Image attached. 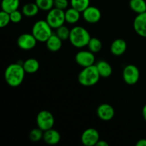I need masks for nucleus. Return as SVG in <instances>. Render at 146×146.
I'll return each mask as SVG.
<instances>
[{"instance_id": "obj_5", "label": "nucleus", "mask_w": 146, "mask_h": 146, "mask_svg": "<svg viewBox=\"0 0 146 146\" xmlns=\"http://www.w3.org/2000/svg\"><path fill=\"white\" fill-rule=\"evenodd\" d=\"M46 20L51 28L56 29L59 27L64 25L66 21L65 11L64 10L54 7L48 11Z\"/></svg>"}, {"instance_id": "obj_12", "label": "nucleus", "mask_w": 146, "mask_h": 146, "mask_svg": "<svg viewBox=\"0 0 146 146\" xmlns=\"http://www.w3.org/2000/svg\"><path fill=\"white\" fill-rule=\"evenodd\" d=\"M96 113L101 120L104 121H109L114 118L115 110L110 104H102L97 108Z\"/></svg>"}, {"instance_id": "obj_17", "label": "nucleus", "mask_w": 146, "mask_h": 146, "mask_svg": "<svg viewBox=\"0 0 146 146\" xmlns=\"http://www.w3.org/2000/svg\"><path fill=\"white\" fill-rule=\"evenodd\" d=\"M96 68L101 77L108 78L112 74V67H111V64H108L107 61H104V60H101L96 64Z\"/></svg>"}, {"instance_id": "obj_14", "label": "nucleus", "mask_w": 146, "mask_h": 146, "mask_svg": "<svg viewBox=\"0 0 146 146\" xmlns=\"http://www.w3.org/2000/svg\"><path fill=\"white\" fill-rule=\"evenodd\" d=\"M126 49V41L122 38H117L114 40L111 45V52L116 56L123 55L125 52Z\"/></svg>"}, {"instance_id": "obj_20", "label": "nucleus", "mask_w": 146, "mask_h": 146, "mask_svg": "<svg viewBox=\"0 0 146 146\" xmlns=\"http://www.w3.org/2000/svg\"><path fill=\"white\" fill-rule=\"evenodd\" d=\"M39 8L36 3H27L22 7V14L25 17H35L39 11Z\"/></svg>"}, {"instance_id": "obj_29", "label": "nucleus", "mask_w": 146, "mask_h": 146, "mask_svg": "<svg viewBox=\"0 0 146 146\" xmlns=\"http://www.w3.org/2000/svg\"><path fill=\"white\" fill-rule=\"evenodd\" d=\"M10 19H11V22L14 23V24H17L19 23L22 19V15L23 14L20 12L18 10H15V11H12L10 13Z\"/></svg>"}, {"instance_id": "obj_23", "label": "nucleus", "mask_w": 146, "mask_h": 146, "mask_svg": "<svg viewBox=\"0 0 146 146\" xmlns=\"http://www.w3.org/2000/svg\"><path fill=\"white\" fill-rule=\"evenodd\" d=\"M87 46H88L89 51L95 54V53L99 52L101 50V48H102V43H101V40L98 39L96 37H92L90 39Z\"/></svg>"}, {"instance_id": "obj_31", "label": "nucleus", "mask_w": 146, "mask_h": 146, "mask_svg": "<svg viewBox=\"0 0 146 146\" xmlns=\"http://www.w3.org/2000/svg\"><path fill=\"white\" fill-rule=\"evenodd\" d=\"M136 146H146V139L143 138V139H140L138 142L136 143Z\"/></svg>"}, {"instance_id": "obj_26", "label": "nucleus", "mask_w": 146, "mask_h": 146, "mask_svg": "<svg viewBox=\"0 0 146 146\" xmlns=\"http://www.w3.org/2000/svg\"><path fill=\"white\" fill-rule=\"evenodd\" d=\"M35 3L42 11H48L54 7V0H36Z\"/></svg>"}, {"instance_id": "obj_8", "label": "nucleus", "mask_w": 146, "mask_h": 146, "mask_svg": "<svg viewBox=\"0 0 146 146\" xmlns=\"http://www.w3.org/2000/svg\"><path fill=\"white\" fill-rule=\"evenodd\" d=\"M37 40L34 36L32 34H22L18 37L17 41V46L19 48L24 51H29L36 46L37 43Z\"/></svg>"}, {"instance_id": "obj_28", "label": "nucleus", "mask_w": 146, "mask_h": 146, "mask_svg": "<svg viewBox=\"0 0 146 146\" xmlns=\"http://www.w3.org/2000/svg\"><path fill=\"white\" fill-rule=\"evenodd\" d=\"M10 21H11V19H10L9 13L1 10L0 12V27L4 28L7 27Z\"/></svg>"}, {"instance_id": "obj_25", "label": "nucleus", "mask_w": 146, "mask_h": 146, "mask_svg": "<svg viewBox=\"0 0 146 146\" xmlns=\"http://www.w3.org/2000/svg\"><path fill=\"white\" fill-rule=\"evenodd\" d=\"M44 133V131L40 129L39 128H34V129H32L30 131L29 134V138L30 141H32V142H38L41 139H43Z\"/></svg>"}, {"instance_id": "obj_21", "label": "nucleus", "mask_w": 146, "mask_h": 146, "mask_svg": "<svg viewBox=\"0 0 146 146\" xmlns=\"http://www.w3.org/2000/svg\"><path fill=\"white\" fill-rule=\"evenodd\" d=\"M19 4V0H1V10L10 14L12 11L18 9Z\"/></svg>"}, {"instance_id": "obj_13", "label": "nucleus", "mask_w": 146, "mask_h": 146, "mask_svg": "<svg viewBox=\"0 0 146 146\" xmlns=\"http://www.w3.org/2000/svg\"><path fill=\"white\" fill-rule=\"evenodd\" d=\"M133 28L138 35L146 38V11L136 16L133 21Z\"/></svg>"}, {"instance_id": "obj_19", "label": "nucleus", "mask_w": 146, "mask_h": 146, "mask_svg": "<svg viewBox=\"0 0 146 146\" xmlns=\"http://www.w3.org/2000/svg\"><path fill=\"white\" fill-rule=\"evenodd\" d=\"M81 12L76 9L71 7L69 9H67L65 11V19L66 21L68 24H75L78 22V20L81 17Z\"/></svg>"}, {"instance_id": "obj_18", "label": "nucleus", "mask_w": 146, "mask_h": 146, "mask_svg": "<svg viewBox=\"0 0 146 146\" xmlns=\"http://www.w3.org/2000/svg\"><path fill=\"white\" fill-rule=\"evenodd\" d=\"M24 69L27 74H32L37 72L40 68V64L38 60L36 58H28L22 64Z\"/></svg>"}, {"instance_id": "obj_16", "label": "nucleus", "mask_w": 146, "mask_h": 146, "mask_svg": "<svg viewBox=\"0 0 146 146\" xmlns=\"http://www.w3.org/2000/svg\"><path fill=\"white\" fill-rule=\"evenodd\" d=\"M46 44L47 48L50 51L56 52L59 51L62 47V40L56 34H52L46 41Z\"/></svg>"}, {"instance_id": "obj_24", "label": "nucleus", "mask_w": 146, "mask_h": 146, "mask_svg": "<svg viewBox=\"0 0 146 146\" xmlns=\"http://www.w3.org/2000/svg\"><path fill=\"white\" fill-rule=\"evenodd\" d=\"M90 0H71V7L82 13L87 7H89Z\"/></svg>"}, {"instance_id": "obj_15", "label": "nucleus", "mask_w": 146, "mask_h": 146, "mask_svg": "<svg viewBox=\"0 0 146 146\" xmlns=\"http://www.w3.org/2000/svg\"><path fill=\"white\" fill-rule=\"evenodd\" d=\"M43 140L48 145H56L61 141V135L56 130L51 128L44 131Z\"/></svg>"}, {"instance_id": "obj_11", "label": "nucleus", "mask_w": 146, "mask_h": 146, "mask_svg": "<svg viewBox=\"0 0 146 146\" xmlns=\"http://www.w3.org/2000/svg\"><path fill=\"white\" fill-rule=\"evenodd\" d=\"M84 19L89 24H96L101 18V12L99 9L94 6H89L82 12Z\"/></svg>"}, {"instance_id": "obj_22", "label": "nucleus", "mask_w": 146, "mask_h": 146, "mask_svg": "<svg viewBox=\"0 0 146 146\" xmlns=\"http://www.w3.org/2000/svg\"><path fill=\"white\" fill-rule=\"evenodd\" d=\"M130 8L138 14L146 11V2L145 0H130Z\"/></svg>"}, {"instance_id": "obj_3", "label": "nucleus", "mask_w": 146, "mask_h": 146, "mask_svg": "<svg viewBox=\"0 0 146 146\" xmlns=\"http://www.w3.org/2000/svg\"><path fill=\"white\" fill-rule=\"evenodd\" d=\"M100 77L96 66L94 64L83 68L78 76V81L84 86H92L98 82Z\"/></svg>"}, {"instance_id": "obj_32", "label": "nucleus", "mask_w": 146, "mask_h": 146, "mask_svg": "<svg viewBox=\"0 0 146 146\" xmlns=\"http://www.w3.org/2000/svg\"><path fill=\"white\" fill-rule=\"evenodd\" d=\"M109 144L108 143H107L106 141H101V140H99L98 141V143H96V146H108Z\"/></svg>"}, {"instance_id": "obj_7", "label": "nucleus", "mask_w": 146, "mask_h": 146, "mask_svg": "<svg viewBox=\"0 0 146 146\" xmlns=\"http://www.w3.org/2000/svg\"><path fill=\"white\" fill-rule=\"evenodd\" d=\"M140 78V71L138 67L133 64L127 65L123 71V78L128 85H135Z\"/></svg>"}, {"instance_id": "obj_33", "label": "nucleus", "mask_w": 146, "mask_h": 146, "mask_svg": "<svg viewBox=\"0 0 146 146\" xmlns=\"http://www.w3.org/2000/svg\"><path fill=\"white\" fill-rule=\"evenodd\" d=\"M142 113H143V116L144 120L146 121V104L143 106L142 110Z\"/></svg>"}, {"instance_id": "obj_30", "label": "nucleus", "mask_w": 146, "mask_h": 146, "mask_svg": "<svg viewBox=\"0 0 146 146\" xmlns=\"http://www.w3.org/2000/svg\"><path fill=\"white\" fill-rule=\"evenodd\" d=\"M68 0H54V7L59 9H66L68 8Z\"/></svg>"}, {"instance_id": "obj_4", "label": "nucleus", "mask_w": 146, "mask_h": 146, "mask_svg": "<svg viewBox=\"0 0 146 146\" xmlns=\"http://www.w3.org/2000/svg\"><path fill=\"white\" fill-rule=\"evenodd\" d=\"M51 29L46 20H38L33 25L31 34L38 41L46 42L53 34Z\"/></svg>"}, {"instance_id": "obj_1", "label": "nucleus", "mask_w": 146, "mask_h": 146, "mask_svg": "<svg viewBox=\"0 0 146 146\" xmlns=\"http://www.w3.org/2000/svg\"><path fill=\"white\" fill-rule=\"evenodd\" d=\"M25 74L22 64H11L6 68L4 78L9 86L17 87L22 84Z\"/></svg>"}, {"instance_id": "obj_9", "label": "nucleus", "mask_w": 146, "mask_h": 146, "mask_svg": "<svg viewBox=\"0 0 146 146\" xmlns=\"http://www.w3.org/2000/svg\"><path fill=\"white\" fill-rule=\"evenodd\" d=\"M75 60L77 64L84 68L94 65L95 56L91 51H80L76 54Z\"/></svg>"}, {"instance_id": "obj_27", "label": "nucleus", "mask_w": 146, "mask_h": 146, "mask_svg": "<svg viewBox=\"0 0 146 146\" xmlns=\"http://www.w3.org/2000/svg\"><path fill=\"white\" fill-rule=\"evenodd\" d=\"M70 32H71V30L68 27L64 25H62L56 29V34L62 41H66V40L69 38Z\"/></svg>"}, {"instance_id": "obj_6", "label": "nucleus", "mask_w": 146, "mask_h": 146, "mask_svg": "<svg viewBox=\"0 0 146 146\" xmlns=\"http://www.w3.org/2000/svg\"><path fill=\"white\" fill-rule=\"evenodd\" d=\"M54 122L55 120L54 115L48 111L44 110L40 111L36 116L37 126L44 131L53 128Z\"/></svg>"}, {"instance_id": "obj_2", "label": "nucleus", "mask_w": 146, "mask_h": 146, "mask_svg": "<svg viewBox=\"0 0 146 146\" xmlns=\"http://www.w3.org/2000/svg\"><path fill=\"white\" fill-rule=\"evenodd\" d=\"M91 38L88 30L83 27L76 26L71 29L68 39L76 48H84L88 46Z\"/></svg>"}, {"instance_id": "obj_10", "label": "nucleus", "mask_w": 146, "mask_h": 146, "mask_svg": "<svg viewBox=\"0 0 146 146\" xmlns=\"http://www.w3.org/2000/svg\"><path fill=\"white\" fill-rule=\"evenodd\" d=\"M81 141L83 145L85 146L96 145V143L99 141V133L95 128H87L83 132Z\"/></svg>"}]
</instances>
